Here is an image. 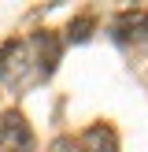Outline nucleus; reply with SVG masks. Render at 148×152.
Wrapping results in <instances>:
<instances>
[{"instance_id":"obj_4","label":"nucleus","mask_w":148,"mask_h":152,"mask_svg":"<svg viewBox=\"0 0 148 152\" xmlns=\"http://www.w3.org/2000/svg\"><path fill=\"white\" fill-rule=\"evenodd\" d=\"M81 152H118V137L111 126H89L85 137H81Z\"/></svg>"},{"instance_id":"obj_3","label":"nucleus","mask_w":148,"mask_h":152,"mask_svg":"<svg viewBox=\"0 0 148 152\" xmlns=\"http://www.w3.org/2000/svg\"><path fill=\"white\" fill-rule=\"evenodd\" d=\"M30 48H33V71L41 74V78H48V74L56 71L59 56H63V41H59L56 34H37L33 41H30Z\"/></svg>"},{"instance_id":"obj_5","label":"nucleus","mask_w":148,"mask_h":152,"mask_svg":"<svg viewBox=\"0 0 148 152\" xmlns=\"http://www.w3.org/2000/svg\"><path fill=\"white\" fill-rule=\"evenodd\" d=\"M96 22H93V15H78V19L67 26V37L70 41H89V30H93Z\"/></svg>"},{"instance_id":"obj_1","label":"nucleus","mask_w":148,"mask_h":152,"mask_svg":"<svg viewBox=\"0 0 148 152\" xmlns=\"http://www.w3.org/2000/svg\"><path fill=\"white\" fill-rule=\"evenodd\" d=\"M0 152H33V130L19 111L0 115Z\"/></svg>"},{"instance_id":"obj_2","label":"nucleus","mask_w":148,"mask_h":152,"mask_svg":"<svg viewBox=\"0 0 148 152\" xmlns=\"http://www.w3.org/2000/svg\"><path fill=\"white\" fill-rule=\"evenodd\" d=\"M115 41L133 45V48H144V45H148V11H144V7L118 15V22H115Z\"/></svg>"}]
</instances>
